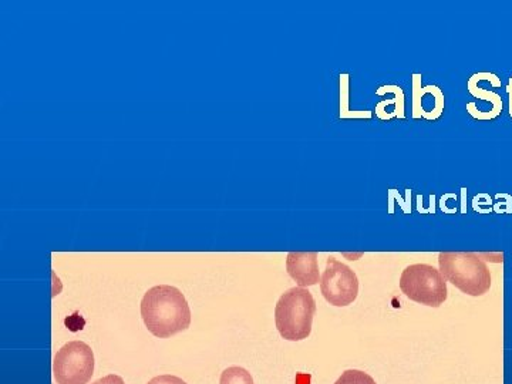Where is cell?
<instances>
[{
  "label": "cell",
  "mask_w": 512,
  "mask_h": 384,
  "mask_svg": "<svg viewBox=\"0 0 512 384\" xmlns=\"http://www.w3.org/2000/svg\"><path fill=\"white\" fill-rule=\"evenodd\" d=\"M141 318L154 336L167 339L190 328L191 309L180 289L158 285L143 296Z\"/></svg>",
  "instance_id": "1"
},
{
  "label": "cell",
  "mask_w": 512,
  "mask_h": 384,
  "mask_svg": "<svg viewBox=\"0 0 512 384\" xmlns=\"http://www.w3.org/2000/svg\"><path fill=\"white\" fill-rule=\"evenodd\" d=\"M316 302L308 288L288 289L275 306V323L282 338L298 342L308 339L312 332Z\"/></svg>",
  "instance_id": "2"
},
{
  "label": "cell",
  "mask_w": 512,
  "mask_h": 384,
  "mask_svg": "<svg viewBox=\"0 0 512 384\" xmlns=\"http://www.w3.org/2000/svg\"><path fill=\"white\" fill-rule=\"evenodd\" d=\"M440 272L461 292L483 296L491 288V272L480 255L473 252H441Z\"/></svg>",
  "instance_id": "3"
},
{
  "label": "cell",
  "mask_w": 512,
  "mask_h": 384,
  "mask_svg": "<svg viewBox=\"0 0 512 384\" xmlns=\"http://www.w3.org/2000/svg\"><path fill=\"white\" fill-rule=\"evenodd\" d=\"M400 289L407 298L431 308H439L448 296L446 278L429 264L407 266L400 276Z\"/></svg>",
  "instance_id": "4"
},
{
  "label": "cell",
  "mask_w": 512,
  "mask_h": 384,
  "mask_svg": "<svg viewBox=\"0 0 512 384\" xmlns=\"http://www.w3.org/2000/svg\"><path fill=\"white\" fill-rule=\"evenodd\" d=\"M57 384H87L94 375V353L87 343L80 340L66 343L53 362Z\"/></svg>",
  "instance_id": "5"
},
{
  "label": "cell",
  "mask_w": 512,
  "mask_h": 384,
  "mask_svg": "<svg viewBox=\"0 0 512 384\" xmlns=\"http://www.w3.org/2000/svg\"><path fill=\"white\" fill-rule=\"evenodd\" d=\"M320 291L330 305L349 306L359 295V278L348 265L329 256L325 272L320 276Z\"/></svg>",
  "instance_id": "6"
},
{
  "label": "cell",
  "mask_w": 512,
  "mask_h": 384,
  "mask_svg": "<svg viewBox=\"0 0 512 384\" xmlns=\"http://www.w3.org/2000/svg\"><path fill=\"white\" fill-rule=\"evenodd\" d=\"M446 100L437 86H421V74H413V119L434 121L443 114Z\"/></svg>",
  "instance_id": "7"
},
{
  "label": "cell",
  "mask_w": 512,
  "mask_h": 384,
  "mask_svg": "<svg viewBox=\"0 0 512 384\" xmlns=\"http://www.w3.org/2000/svg\"><path fill=\"white\" fill-rule=\"evenodd\" d=\"M286 271L299 288L319 284V262L316 252H289L286 256Z\"/></svg>",
  "instance_id": "8"
},
{
  "label": "cell",
  "mask_w": 512,
  "mask_h": 384,
  "mask_svg": "<svg viewBox=\"0 0 512 384\" xmlns=\"http://www.w3.org/2000/svg\"><path fill=\"white\" fill-rule=\"evenodd\" d=\"M490 82L493 84V87H501V79L494 73H476L470 77L467 83L468 92H470L471 96L476 97V99L488 101V103L493 104V109L490 111V119H497L501 113H503L504 103L501 96H498L497 93L488 92V90L481 89L478 87V82Z\"/></svg>",
  "instance_id": "9"
},
{
  "label": "cell",
  "mask_w": 512,
  "mask_h": 384,
  "mask_svg": "<svg viewBox=\"0 0 512 384\" xmlns=\"http://www.w3.org/2000/svg\"><path fill=\"white\" fill-rule=\"evenodd\" d=\"M340 119H372V111L349 109V74H340Z\"/></svg>",
  "instance_id": "10"
},
{
  "label": "cell",
  "mask_w": 512,
  "mask_h": 384,
  "mask_svg": "<svg viewBox=\"0 0 512 384\" xmlns=\"http://www.w3.org/2000/svg\"><path fill=\"white\" fill-rule=\"evenodd\" d=\"M386 93H393L394 99L389 101H382V103L377 104V106L380 107H387L390 106V104H394V110L393 113L389 114V120H392L393 117H399V119H404L406 117V114H404V93L403 90L400 89L399 86H383L380 87L379 90H377L376 94H379V96H383V94Z\"/></svg>",
  "instance_id": "11"
},
{
  "label": "cell",
  "mask_w": 512,
  "mask_h": 384,
  "mask_svg": "<svg viewBox=\"0 0 512 384\" xmlns=\"http://www.w3.org/2000/svg\"><path fill=\"white\" fill-rule=\"evenodd\" d=\"M220 384H255L251 373L241 366H231L222 372Z\"/></svg>",
  "instance_id": "12"
},
{
  "label": "cell",
  "mask_w": 512,
  "mask_h": 384,
  "mask_svg": "<svg viewBox=\"0 0 512 384\" xmlns=\"http://www.w3.org/2000/svg\"><path fill=\"white\" fill-rule=\"evenodd\" d=\"M335 384H377L369 373L363 370L349 369L342 373Z\"/></svg>",
  "instance_id": "13"
},
{
  "label": "cell",
  "mask_w": 512,
  "mask_h": 384,
  "mask_svg": "<svg viewBox=\"0 0 512 384\" xmlns=\"http://www.w3.org/2000/svg\"><path fill=\"white\" fill-rule=\"evenodd\" d=\"M147 384H188L181 377L173 375H161L151 379Z\"/></svg>",
  "instance_id": "14"
},
{
  "label": "cell",
  "mask_w": 512,
  "mask_h": 384,
  "mask_svg": "<svg viewBox=\"0 0 512 384\" xmlns=\"http://www.w3.org/2000/svg\"><path fill=\"white\" fill-rule=\"evenodd\" d=\"M92 384H126L124 383L123 377L119 375H109L106 377H101V379L96 380V382Z\"/></svg>",
  "instance_id": "15"
},
{
  "label": "cell",
  "mask_w": 512,
  "mask_h": 384,
  "mask_svg": "<svg viewBox=\"0 0 512 384\" xmlns=\"http://www.w3.org/2000/svg\"><path fill=\"white\" fill-rule=\"evenodd\" d=\"M309 380H311V376L305 375V373H298L296 376V384H309Z\"/></svg>",
  "instance_id": "16"
},
{
  "label": "cell",
  "mask_w": 512,
  "mask_h": 384,
  "mask_svg": "<svg viewBox=\"0 0 512 384\" xmlns=\"http://www.w3.org/2000/svg\"><path fill=\"white\" fill-rule=\"evenodd\" d=\"M507 93L510 96V117L512 119V77H510V82H508Z\"/></svg>",
  "instance_id": "17"
}]
</instances>
